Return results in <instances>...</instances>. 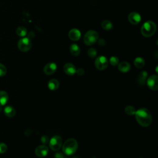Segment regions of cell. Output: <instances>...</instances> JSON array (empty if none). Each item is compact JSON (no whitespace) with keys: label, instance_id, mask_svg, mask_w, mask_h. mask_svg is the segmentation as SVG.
I'll use <instances>...</instances> for the list:
<instances>
[{"label":"cell","instance_id":"obj_14","mask_svg":"<svg viewBox=\"0 0 158 158\" xmlns=\"http://www.w3.org/2000/svg\"><path fill=\"white\" fill-rule=\"evenodd\" d=\"M130 64L126 61L121 62L118 64V69L122 73L128 72L130 69Z\"/></svg>","mask_w":158,"mask_h":158},{"label":"cell","instance_id":"obj_1","mask_svg":"<svg viewBox=\"0 0 158 158\" xmlns=\"http://www.w3.org/2000/svg\"><path fill=\"white\" fill-rule=\"evenodd\" d=\"M135 115L137 122L141 126L147 127L151 124L153 118L151 112L148 109L141 108L136 111Z\"/></svg>","mask_w":158,"mask_h":158},{"label":"cell","instance_id":"obj_7","mask_svg":"<svg viewBox=\"0 0 158 158\" xmlns=\"http://www.w3.org/2000/svg\"><path fill=\"white\" fill-rule=\"evenodd\" d=\"M95 64L97 68L100 71H103L106 69L108 65V60L104 56H101L98 57L95 62Z\"/></svg>","mask_w":158,"mask_h":158},{"label":"cell","instance_id":"obj_5","mask_svg":"<svg viewBox=\"0 0 158 158\" xmlns=\"http://www.w3.org/2000/svg\"><path fill=\"white\" fill-rule=\"evenodd\" d=\"M17 47L20 51L27 52L32 48V41L29 38H22L18 41Z\"/></svg>","mask_w":158,"mask_h":158},{"label":"cell","instance_id":"obj_23","mask_svg":"<svg viewBox=\"0 0 158 158\" xmlns=\"http://www.w3.org/2000/svg\"><path fill=\"white\" fill-rule=\"evenodd\" d=\"M125 112L127 115L133 116L135 115V112H136V109L132 106H127L125 108Z\"/></svg>","mask_w":158,"mask_h":158},{"label":"cell","instance_id":"obj_13","mask_svg":"<svg viewBox=\"0 0 158 158\" xmlns=\"http://www.w3.org/2000/svg\"><path fill=\"white\" fill-rule=\"evenodd\" d=\"M69 37L72 41H77L81 37V32L77 29H71L69 32Z\"/></svg>","mask_w":158,"mask_h":158},{"label":"cell","instance_id":"obj_11","mask_svg":"<svg viewBox=\"0 0 158 158\" xmlns=\"http://www.w3.org/2000/svg\"><path fill=\"white\" fill-rule=\"evenodd\" d=\"M57 70V65L54 62H50L44 67L43 72L47 75H52Z\"/></svg>","mask_w":158,"mask_h":158},{"label":"cell","instance_id":"obj_24","mask_svg":"<svg viewBox=\"0 0 158 158\" xmlns=\"http://www.w3.org/2000/svg\"><path fill=\"white\" fill-rule=\"evenodd\" d=\"M119 59L116 56H112L109 59V62L112 65H114V66L118 65L119 64Z\"/></svg>","mask_w":158,"mask_h":158},{"label":"cell","instance_id":"obj_6","mask_svg":"<svg viewBox=\"0 0 158 158\" xmlns=\"http://www.w3.org/2000/svg\"><path fill=\"white\" fill-rule=\"evenodd\" d=\"M50 148L54 151H57L61 148L62 145V139L60 136L56 135L52 137L49 142Z\"/></svg>","mask_w":158,"mask_h":158},{"label":"cell","instance_id":"obj_17","mask_svg":"<svg viewBox=\"0 0 158 158\" xmlns=\"http://www.w3.org/2000/svg\"><path fill=\"white\" fill-rule=\"evenodd\" d=\"M48 86L50 90L54 91L59 87V82L56 79H51L48 82Z\"/></svg>","mask_w":158,"mask_h":158},{"label":"cell","instance_id":"obj_12","mask_svg":"<svg viewBox=\"0 0 158 158\" xmlns=\"http://www.w3.org/2000/svg\"><path fill=\"white\" fill-rule=\"evenodd\" d=\"M64 72L68 75L72 76L76 73V68L75 66L72 63H66L64 65Z\"/></svg>","mask_w":158,"mask_h":158},{"label":"cell","instance_id":"obj_31","mask_svg":"<svg viewBox=\"0 0 158 158\" xmlns=\"http://www.w3.org/2000/svg\"><path fill=\"white\" fill-rule=\"evenodd\" d=\"M98 44L100 45V46H104L105 44V41L103 39H100L98 41Z\"/></svg>","mask_w":158,"mask_h":158},{"label":"cell","instance_id":"obj_2","mask_svg":"<svg viewBox=\"0 0 158 158\" xmlns=\"http://www.w3.org/2000/svg\"><path fill=\"white\" fill-rule=\"evenodd\" d=\"M78 149L77 141L74 139H67L62 145V151L67 156L74 154Z\"/></svg>","mask_w":158,"mask_h":158},{"label":"cell","instance_id":"obj_19","mask_svg":"<svg viewBox=\"0 0 158 158\" xmlns=\"http://www.w3.org/2000/svg\"><path fill=\"white\" fill-rule=\"evenodd\" d=\"M145 64V60L141 57L137 58L134 61V65L137 68H139V69L142 68L143 67H144Z\"/></svg>","mask_w":158,"mask_h":158},{"label":"cell","instance_id":"obj_22","mask_svg":"<svg viewBox=\"0 0 158 158\" xmlns=\"http://www.w3.org/2000/svg\"><path fill=\"white\" fill-rule=\"evenodd\" d=\"M16 33L19 37H25L27 35V30L26 28H25L24 27H19L17 29Z\"/></svg>","mask_w":158,"mask_h":158},{"label":"cell","instance_id":"obj_4","mask_svg":"<svg viewBox=\"0 0 158 158\" xmlns=\"http://www.w3.org/2000/svg\"><path fill=\"white\" fill-rule=\"evenodd\" d=\"M98 38L99 35L98 32L95 30H91L88 31L85 33L83 41L85 44L87 45V46H91V45H93L98 40Z\"/></svg>","mask_w":158,"mask_h":158},{"label":"cell","instance_id":"obj_28","mask_svg":"<svg viewBox=\"0 0 158 158\" xmlns=\"http://www.w3.org/2000/svg\"><path fill=\"white\" fill-rule=\"evenodd\" d=\"M41 140L43 144H47L49 141V138L47 136V135H44V136L41 137Z\"/></svg>","mask_w":158,"mask_h":158},{"label":"cell","instance_id":"obj_30","mask_svg":"<svg viewBox=\"0 0 158 158\" xmlns=\"http://www.w3.org/2000/svg\"><path fill=\"white\" fill-rule=\"evenodd\" d=\"M55 158H64V155L61 153H56L54 155Z\"/></svg>","mask_w":158,"mask_h":158},{"label":"cell","instance_id":"obj_9","mask_svg":"<svg viewBox=\"0 0 158 158\" xmlns=\"http://www.w3.org/2000/svg\"><path fill=\"white\" fill-rule=\"evenodd\" d=\"M49 153L48 148L45 145H40L36 148L35 153L37 156L40 157H43L47 156Z\"/></svg>","mask_w":158,"mask_h":158},{"label":"cell","instance_id":"obj_8","mask_svg":"<svg viewBox=\"0 0 158 158\" xmlns=\"http://www.w3.org/2000/svg\"><path fill=\"white\" fill-rule=\"evenodd\" d=\"M148 86L152 90L156 91L158 89V77L156 75H152L146 80Z\"/></svg>","mask_w":158,"mask_h":158},{"label":"cell","instance_id":"obj_25","mask_svg":"<svg viewBox=\"0 0 158 158\" xmlns=\"http://www.w3.org/2000/svg\"><path fill=\"white\" fill-rule=\"evenodd\" d=\"M88 55L91 58H95L97 55V51L95 48H90L88 51Z\"/></svg>","mask_w":158,"mask_h":158},{"label":"cell","instance_id":"obj_21","mask_svg":"<svg viewBox=\"0 0 158 158\" xmlns=\"http://www.w3.org/2000/svg\"><path fill=\"white\" fill-rule=\"evenodd\" d=\"M147 76H148V73L146 71L141 72L139 75V83L141 85L144 84L147 79Z\"/></svg>","mask_w":158,"mask_h":158},{"label":"cell","instance_id":"obj_10","mask_svg":"<svg viewBox=\"0 0 158 158\" xmlns=\"http://www.w3.org/2000/svg\"><path fill=\"white\" fill-rule=\"evenodd\" d=\"M128 19L132 24L137 25L140 22L142 17L139 13L136 12H132L129 14L128 16Z\"/></svg>","mask_w":158,"mask_h":158},{"label":"cell","instance_id":"obj_18","mask_svg":"<svg viewBox=\"0 0 158 158\" xmlns=\"http://www.w3.org/2000/svg\"><path fill=\"white\" fill-rule=\"evenodd\" d=\"M69 50L71 53L74 56H77L80 54V48L77 44H71L69 48Z\"/></svg>","mask_w":158,"mask_h":158},{"label":"cell","instance_id":"obj_20","mask_svg":"<svg viewBox=\"0 0 158 158\" xmlns=\"http://www.w3.org/2000/svg\"><path fill=\"white\" fill-rule=\"evenodd\" d=\"M101 27L105 30H110L113 27V26H112V24L111 23V21L108 20H105L102 22Z\"/></svg>","mask_w":158,"mask_h":158},{"label":"cell","instance_id":"obj_26","mask_svg":"<svg viewBox=\"0 0 158 158\" xmlns=\"http://www.w3.org/2000/svg\"><path fill=\"white\" fill-rule=\"evenodd\" d=\"M7 73L6 67L2 64L0 63V77L5 75Z\"/></svg>","mask_w":158,"mask_h":158},{"label":"cell","instance_id":"obj_27","mask_svg":"<svg viewBox=\"0 0 158 158\" xmlns=\"http://www.w3.org/2000/svg\"><path fill=\"white\" fill-rule=\"evenodd\" d=\"M7 150H8V146L5 143H0V154L6 153Z\"/></svg>","mask_w":158,"mask_h":158},{"label":"cell","instance_id":"obj_29","mask_svg":"<svg viewBox=\"0 0 158 158\" xmlns=\"http://www.w3.org/2000/svg\"><path fill=\"white\" fill-rule=\"evenodd\" d=\"M76 73L79 75H83L85 73V71L83 69L80 68L76 71Z\"/></svg>","mask_w":158,"mask_h":158},{"label":"cell","instance_id":"obj_3","mask_svg":"<svg viewBox=\"0 0 158 158\" xmlns=\"http://www.w3.org/2000/svg\"><path fill=\"white\" fill-rule=\"evenodd\" d=\"M156 25L153 21L148 20L145 22L141 28V33L145 37L153 36L156 31Z\"/></svg>","mask_w":158,"mask_h":158},{"label":"cell","instance_id":"obj_15","mask_svg":"<svg viewBox=\"0 0 158 158\" xmlns=\"http://www.w3.org/2000/svg\"><path fill=\"white\" fill-rule=\"evenodd\" d=\"M4 113L8 118H13L16 115V110L12 106H8L4 109Z\"/></svg>","mask_w":158,"mask_h":158},{"label":"cell","instance_id":"obj_16","mask_svg":"<svg viewBox=\"0 0 158 158\" xmlns=\"http://www.w3.org/2000/svg\"><path fill=\"white\" fill-rule=\"evenodd\" d=\"M9 99V95L5 91H0V106H5Z\"/></svg>","mask_w":158,"mask_h":158}]
</instances>
